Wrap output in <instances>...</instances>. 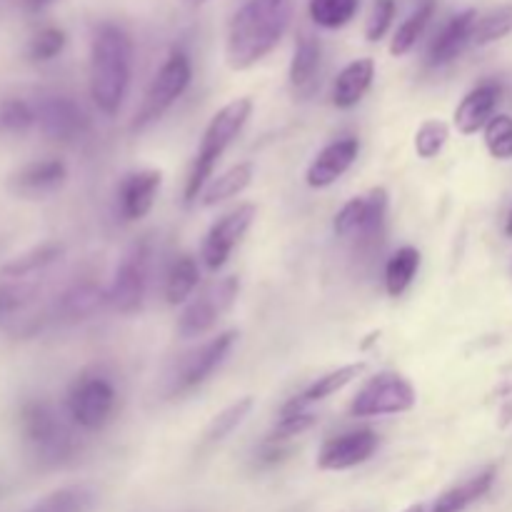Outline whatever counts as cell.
Returning a JSON list of instances; mask_svg holds the SVG:
<instances>
[{"mask_svg":"<svg viewBox=\"0 0 512 512\" xmlns=\"http://www.w3.org/2000/svg\"><path fill=\"white\" fill-rule=\"evenodd\" d=\"M288 23V0H248L230 20L225 40V60L230 68L248 70L273 53Z\"/></svg>","mask_w":512,"mask_h":512,"instance_id":"cell-1","label":"cell"},{"mask_svg":"<svg viewBox=\"0 0 512 512\" xmlns=\"http://www.w3.org/2000/svg\"><path fill=\"white\" fill-rule=\"evenodd\" d=\"M133 75V40L120 25H103L90 50V95L103 115H115L125 103Z\"/></svg>","mask_w":512,"mask_h":512,"instance_id":"cell-2","label":"cell"},{"mask_svg":"<svg viewBox=\"0 0 512 512\" xmlns=\"http://www.w3.org/2000/svg\"><path fill=\"white\" fill-rule=\"evenodd\" d=\"M250 113H253V100L235 98L213 115L210 125L205 128L203 140H200V150L198 155H195L193 168H190L188 183H185V203H195V200L203 195L205 185L213 178L215 165L220 163L225 150L233 145V140L238 138L240 130L245 128Z\"/></svg>","mask_w":512,"mask_h":512,"instance_id":"cell-3","label":"cell"},{"mask_svg":"<svg viewBox=\"0 0 512 512\" xmlns=\"http://www.w3.org/2000/svg\"><path fill=\"white\" fill-rule=\"evenodd\" d=\"M190 78H193L190 58L183 50H173V53L165 58V63L160 65L155 78L150 80L148 90H145L143 103H140L138 113H135L133 130H143L148 128V125H153L155 120L163 118V115L178 103L180 95L188 90Z\"/></svg>","mask_w":512,"mask_h":512,"instance_id":"cell-4","label":"cell"},{"mask_svg":"<svg viewBox=\"0 0 512 512\" xmlns=\"http://www.w3.org/2000/svg\"><path fill=\"white\" fill-rule=\"evenodd\" d=\"M150 273V240L138 238L115 268L113 283L108 288V305L120 315H133L143 308L148 293Z\"/></svg>","mask_w":512,"mask_h":512,"instance_id":"cell-5","label":"cell"},{"mask_svg":"<svg viewBox=\"0 0 512 512\" xmlns=\"http://www.w3.org/2000/svg\"><path fill=\"white\" fill-rule=\"evenodd\" d=\"M240 293V278L238 275H228L223 280L205 285L188 305H185L183 315L178 320V335L183 340L203 338L205 333L218 325V320L233 308Z\"/></svg>","mask_w":512,"mask_h":512,"instance_id":"cell-6","label":"cell"},{"mask_svg":"<svg viewBox=\"0 0 512 512\" xmlns=\"http://www.w3.org/2000/svg\"><path fill=\"white\" fill-rule=\"evenodd\" d=\"M415 388L398 373H380L363 385L350 403L355 418H380L400 415L415 408Z\"/></svg>","mask_w":512,"mask_h":512,"instance_id":"cell-7","label":"cell"},{"mask_svg":"<svg viewBox=\"0 0 512 512\" xmlns=\"http://www.w3.org/2000/svg\"><path fill=\"white\" fill-rule=\"evenodd\" d=\"M118 393L103 375H83L68 393V413L83 430H100L113 420Z\"/></svg>","mask_w":512,"mask_h":512,"instance_id":"cell-8","label":"cell"},{"mask_svg":"<svg viewBox=\"0 0 512 512\" xmlns=\"http://www.w3.org/2000/svg\"><path fill=\"white\" fill-rule=\"evenodd\" d=\"M235 340H238V333L228 330V333L215 335L208 343L200 345L198 350L185 355L178 363V368H175L173 378H170V395H183L200 388L223 365V360L233 350Z\"/></svg>","mask_w":512,"mask_h":512,"instance_id":"cell-9","label":"cell"},{"mask_svg":"<svg viewBox=\"0 0 512 512\" xmlns=\"http://www.w3.org/2000/svg\"><path fill=\"white\" fill-rule=\"evenodd\" d=\"M253 220L255 205L245 203L238 205L235 210H230V213H225L218 223H213V228L205 235L203 253H200V258H203L205 268H208L210 273H218V270L228 263L230 253H233L235 245L243 240V235L248 233Z\"/></svg>","mask_w":512,"mask_h":512,"instance_id":"cell-10","label":"cell"},{"mask_svg":"<svg viewBox=\"0 0 512 512\" xmlns=\"http://www.w3.org/2000/svg\"><path fill=\"white\" fill-rule=\"evenodd\" d=\"M380 440L373 430H350V433L335 435L325 440L318 453L320 470H350L355 465H363L373 458Z\"/></svg>","mask_w":512,"mask_h":512,"instance_id":"cell-11","label":"cell"},{"mask_svg":"<svg viewBox=\"0 0 512 512\" xmlns=\"http://www.w3.org/2000/svg\"><path fill=\"white\" fill-rule=\"evenodd\" d=\"M358 153V138H350L348 135V138L333 140V143L325 145V148L315 155L305 180H308L310 188H330V185L338 183V180L353 168V163L358 160Z\"/></svg>","mask_w":512,"mask_h":512,"instance_id":"cell-12","label":"cell"},{"mask_svg":"<svg viewBox=\"0 0 512 512\" xmlns=\"http://www.w3.org/2000/svg\"><path fill=\"white\" fill-rule=\"evenodd\" d=\"M160 185H163L160 170H138V173L125 175L118 188L120 215L130 223L143 220L153 210Z\"/></svg>","mask_w":512,"mask_h":512,"instance_id":"cell-13","label":"cell"},{"mask_svg":"<svg viewBox=\"0 0 512 512\" xmlns=\"http://www.w3.org/2000/svg\"><path fill=\"white\" fill-rule=\"evenodd\" d=\"M500 95H503V88L493 80L488 83H480L478 88L470 90L463 100L455 108V128L463 135H475L478 130H485V125L495 118V108L500 103Z\"/></svg>","mask_w":512,"mask_h":512,"instance_id":"cell-14","label":"cell"},{"mask_svg":"<svg viewBox=\"0 0 512 512\" xmlns=\"http://www.w3.org/2000/svg\"><path fill=\"white\" fill-rule=\"evenodd\" d=\"M475 20H478V10L475 8L463 10V13H458L455 18H450L448 25H445V28L435 35L433 43H430L428 65L440 68V65L453 63L468 45H473Z\"/></svg>","mask_w":512,"mask_h":512,"instance_id":"cell-15","label":"cell"},{"mask_svg":"<svg viewBox=\"0 0 512 512\" xmlns=\"http://www.w3.org/2000/svg\"><path fill=\"white\" fill-rule=\"evenodd\" d=\"M363 370H365V363H350V365H343V368L330 370V373L320 375V378L315 380V383H310L308 388L303 390V393L295 395V398L290 400L288 405H285L283 413H280V415L305 413V410H308L313 403H320V400H325V398H330V395L340 393V390H343L345 385L353 383V380L358 378Z\"/></svg>","mask_w":512,"mask_h":512,"instance_id":"cell-16","label":"cell"},{"mask_svg":"<svg viewBox=\"0 0 512 512\" xmlns=\"http://www.w3.org/2000/svg\"><path fill=\"white\" fill-rule=\"evenodd\" d=\"M375 78L373 58H358L345 65L333 85V105L340 110H350L363 100Z\"/></svg>","mask_w":512,"mask_h":512,"instance_id":"cell-17","label":"cell"},{"mask_svg":"<svg viewBox=\"0 0 512 512\" xmlns=\"http://www.w3.org/2000/svg\"><path fill=\"white\" fill-rule=\"evenodd\" d=\"M40 120H43L45 133L53 135L55 140H75L88 130V115L68 98H55L45 103V108L40 110Z\"/></svg>","mask_w":512,"mask_h":512,"instance_id":"cell-18","label":"cell"},{"mask_svg":"<svg viewBox=\"0 0 512 512\" xmlns=\"http://www.w3.org/2000/svg\"><path fill=\"white\" fill-rule=\"evenodd\" d=\"M320 63H323V48L313 35H300L295 43L293 60H290V85L298 95H310L318 85Z\"/></svg>","mask_w":512,"mask_h":512,"instance_id":"cell-19","label":"cell"},{"mask_svg":"<svg viewBox=\"0 0 512 512\" xmlns=\"http://www.w3.org/2000/svg\"><path fill=\"white\" fill-rule=\"evenodd\" d=\"M28 425L30 438H33L35 443L43 445L53 460L68 458V455L73 453V438H70L68 430L60 425V420L55 418L50 410L35 408L33 413L28 415Z\"/></svg>","mask_w":512,"mask_h":512,"instance_id":"cell-20","label":"cell"},{"mask_svg":"<svg viewBox=\"0 0 512 512\" xmlns=\"http://www.w3.org/2000/svg\"><path fill=\"white\" fill-rule=\"evenodd\" d=\"M253 175V163L233 165V168L225 170L223 175H218V178H213L205 185L203 195H200V205H203V208H213V205L223 203V200L235 198V195H240L250 183H253Z\"/></svg>","mask_w":512,"mask_h":512,"instance_id":"cell-21","label":"cell"},{"mask_svg":"<svg viewBox=\"0 0 512 512\" xmlns=\"http://www.w3.org/2000/svg\"><path fill=\"white\" fill-rule=\"evenodd\" d=\"M493 480H495V470H485V473L465 480L463 485H455V488H450L448 493H443L438 500H435L433 510L430 512H465L470 505L478 503V500L493 488Z\"/></svg>","mask_w":512,"mask_h":512,"instance_id":"cell-22","label":"cell"},{"mask_svg":"<svg viewBox=\"0 0 512 512\" xmlns=\"http://www.w3.org/2000/svg\"><path fill=\"white\" fill-rule=\"evenodd\" d=\"M198 280L200 270L193 255L175 258V263L168 270V278H165V300H168V305L185 303L195 293V288H198Z\"/></svg>","mask_w":512,"mask_h":512,"instance_id":"cell-23","label":"cell"},{"mask_svg":"<svg viewBox=\"0 0 512 512\" xmlns=\"http://www.w3.org/2000/svg\"><path fill=\"white\" fill-rule=\"evenodd\" d=\"M253 405H255V400L250 398V395H245V398L230 403L228 408L223 410V413L215 415V418L210 420L208 428H205L203 443H200V448H215V445L223 443V440L228 438V435L233 433L235 428H240V425L245 423V418L250 415Z\"/></svg>","mask_w":512,"mask_h":512,"instance_id":"cell-24","label":"cell"},{"mask_svg":"<svg viewBox=\"0 0 512 512\" xmlns=\"http://www.w3.org/2000/svg\"><path fill=\"white\" fill-rule=\"evenodd\" d=\"M433 10L435 0H423V3L398 25V30H395L393 35V43H390V55L400 58V55H408L410 50L415 48V43H418L420 35L425 33L430 18H433Z\"/></svg>","mask_w":512,"mask_h":512,"instance_id":"cell-25","label":"cell"},{"mask_svg":"<svg viewBox=\"0 0 512 512\" xmlns=\"http://www.w3.org/2000/svg\"><path fill=\"white\" fill-rule=\"evenodd\" d=\"M418 268L420 250L410 248V245L400 248L398 253L388 260V265H385V290H388L390 298H400V295L410 288Z\"/></svg>","mask_w":512,"mask_h":512,"instance_id":"cell-26","label":"cell"},{"mask_svg":"<svg viewBox=\"0 0 512 512\" xmlns=\"http://www.w3.org/2000/svg\"><path fill=\"white\" fill-rule=\"evenodd\" d=\"M103 303H108V293H103L98 285L88 280V283L73 285L63 295V300H60V313L70 320H83L88 315H93Z\"/></svg>","mask_w":512,"mask_h":512,"instance_id":"cell-27","label":"cell"},{"mask_svg":"<svg viewBox=\"0 0 512 512\" xmlns=\"http://www.w3.org/2000/svg\"><path fill=\"white\" fill-rule=\"evenodd\" d=\"M360 0H310L308 13L315 25L325 30H338L355 18Z\"/></svg>","mask_w":512,"mask_h":512,"instance_id":"cell-28","label":"cell"},{"mask_svg":"<svg viewBox=\"0 0 512 512\" xmlns=\"http://www.w3.org/2000/svg\"><path fill=\"white\" fill-rule=\"evenodd\" d=\"M512 33V3L498 5L488 13H478L473 30V45H490L495 40H503Z\"/></svg>","mask_w":512,"mask_h":512,"instance_id":"cell-29","label":"cell"},{"mask_svg":"<svg viewBox=\"0 0 512 512\" xmlns=\"http://www.w3.org/2000/svg\"><path fill=\"white\" fill-rule=\"evenodd\" d=\"M95 505V493L90 488H65L48 495L33 512H90Z\"/></svg>","mask_w":512,"mask_h":512,"instance_id":"cell-30","label":"cell"},{"mask_svg":"<svg viewBox=\"0 0 512 512\" xmlns=\"http://www.w3.org/2000/svg\"><path fill=\"white\" fill-rule=\"evenodd\" d=\"M448 138H450V128L445 120H438V118L425 120V123L418 128V133H415V153H418V158L423 160L438 158V153L445 148Z\"/></svg>","mask_w":512,"mask_h":512,"instance_id":"cell-31","label":"cell"},{"mask_svg":"<svg viewBox=\"0 0 512 512\" xmlns=\"http://www.w3.org/2000/svg\"><path fill=\"white\" fill-rule=\"evenodd\" d=\"M365 220H368V195H360V198L348 200V203L338 210L333 223L335 235L358 240V235L363 233Z\"/></svg>","mask_w":512,"mask_h":512,"instance_id":"cell-32","label":"cell"},{"mask_svg":"<svg viewBox=\"0 0 512 512\" xmlns=\"http://www.w3.org/2000/svg\"><path fill=\"white\" fill-rule=\"evenodd\" d=\"M68 170L60 160H45V163L33 165L23 173V185L33 193H45V190H53L58 188L60 183L65 180Z\"/></svg>","mask_w":512,"mask_h":512,"instance_id":"cell-33","label":"cell"},{"mask_svg":"<svg viewBox=\"0 0 512 512\" xmlns=\"http://www.w3.org/2000/svg\"><path fill=\"white\" fill-rule=\"evenodd\" d=\"M485 148L493 158L512 160V118L510 115H495L485 125Z\"/></svg>","mask_w":512,"mask_h":512,"instance_id":"cell-34","label":"cell"},{"mask_svg":"<svg viewBox=\"0 0 512 512\" xmlns=\"http://www.w3.org/2000/svg\"><path fill=\"white\" fill-rule=\"evenodd\" d=\"M315 415L313 413H290V415H280L278 425L273 428V433H270L268 438V445H278V443H285V440H293L298 438V435H303L305 430H310L315 425Z\"/></svg>","mask_w":512,"mask_h":512,"instance_id":"cell-35","label":"cell"},{"mask_svg":"<svg viewBox=\"0 0 512 512\" xmlns=\"http://www.w3.org/2000/svg\"><path fill=\"white\" fill-rule=\"evenodd\" d=\"M395 18V0H375L373 10H370L368 25H365V38L370 43H378L380 38H385V33L390 30Z\"/></svg>","mask_w":512,"mask_h":512,"instance_id":"cell-36","label":"cell"},{"mask_svg":"<svg viewBox=\"0 0 512 512\" xmlns=\"http://www.w3.org/2000/svg\"><path fill=\"white\" fill-rule=\"evenodd\" d=\"M63 43L65 35L60 33V30H48V33L40 35L38 43H35V53H38L40 58H53V55H58L60 50H63Z\"/></svg>","mask_w":512,"mask_h":512,"instance_id":"cell-37","label":"cell"},{"mask_svg":"<svg viewBox=\"0 0 512 512\" xmlns=\"http://www.w3.org/2000/svg\"><path fill=\"white\" fill-rule=\"evenodd\" d=\"M180 3H183L185 8H200V5H205L208 0H180Z\"/></svg>","mask_w":512,"mask_h":512,"instance_id":"cell-38","label":"cell"},{"mask_svg":"<svg viewBox=\"0 0 512 512\" xmlns=\"http://www.w3.org/2000/svg\"><path fill=\"white\" fill-rule=\"evenodd\" d=\"M403 512H428V510H425V505H410V508Z\"/></svg>","mask_w":512,"mask_h":512,"instance_id":"cell-39","label":"cell"},{"mask_svg":"<svg viewBox=\"0 0 512 512\" xmlns=\"http://www.w3.org/2000/svg\"><path fill=\"white\" fill-rule=\"evenodd\" d=\"M505 233H508L510 238H512V210H510V215H508V223H505Z\"/></svg>","mask_w":512,"mask_h":512,"instance_id":"cell-40","label":"cell"}]
</instances>
